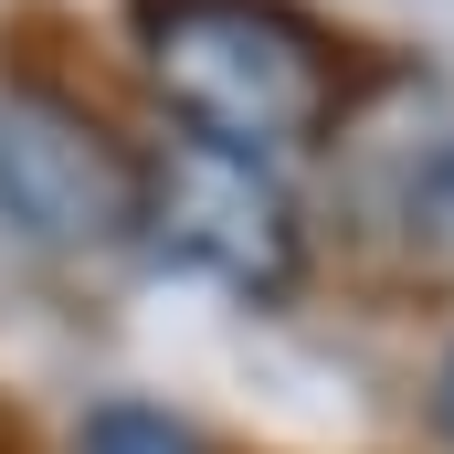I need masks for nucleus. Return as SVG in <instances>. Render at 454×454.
<instances>
[{
  "label": "nucleus",
  "mask_w": 454,
  "mask_h": 454,
  "mask_svg": "<svg viewBox=\"0 0 454 454\" xmlns=\"http://www.w3.org/2000/svg\"><path fill=\"white\" fill-rule=\"evenodd\" d=\"M434 434H444V454H454V348L434 359Z\"/></svg>",
  "instance_id": "nucleus-5"
},
{
  "label": "nucleus",
  "mask_w": 454,
  "mask_h": 454,
  "mask_svg": "<svg viewBox=\"0 0 454 454\" xmlns=\"http://www.w3.org/2000/svg\"><path fill=\"white\" fill-rule=\"evenodd\" d=\"M137 64L159 106L191 127V148L223 159H296L348 106L339 43L296 0H137Z\"/></svg>",
  "instance_id": "nucleus-1"
},
{
  "label": "nucleus",
  "mask_w": 454,
  "mask_h": 454,
  "mask_svg": "<svg viewBox=\"0 0 454 454\" xmlns=\"http://www.w3.org/2000/svg\"><path fill=\"white\" fill-rule=\"evenodd\" d=\"M0 223L43 254H106L148 232V159L53 85H0Z\"/></svg>",
  "instance_id": "nucleus-2"
},
{
  "label": "nucleus",
  "mask_w": 454,
  "mask_h": 454,
  "mask_svg": "<svg viewBox=\"0 0 454 454\" xmlns=\"http://www.w3.org/2000/svg\"><path fill=\"white\" fill-rule=\"evenodd\" d=\"M434 223H444V243H454V148H444V169H434Z\"/></svg>",
  "instance_id": "nucleus-6"
},
{
  "label": "nucleus",
  "mask_w": 454,
  "mask_h": 454,
  "mask_svg": "<svg viewBox=\"0 0 454 454\" xmlns=\"http://www.w3.org/2000/svg\"><path fill=\"white\" fill-rule=\"evenodd\" d=\"M74 454H201V434L159 402H96L74 423Z\"/></svg>",
  "instance_id": "nucleus-4"
},
{
  "label": "nucleus",
  "mask_w": 454,
  "mask_h": 454,
  "mask_svg": "<svg viewBox=\"0 0 454 454\" xmlns=\"http://www.w3.org/2000/svg\"><path fill=\"white\" fill-rule=\"evenodd\" d=\"M148 232L232 296H286L296 286V201L275 191L264 159L180 148L169 169H148Z\"/></svg>",
  "instance_id": "nucleus-3"
}]
</instances>
